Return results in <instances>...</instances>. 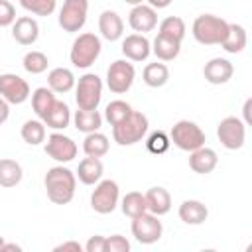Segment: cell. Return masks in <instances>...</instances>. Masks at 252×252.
<instances>
[{
  "label": "cell",
  "instance_id": "cell-1",
  "mask_svg": "<svg viewBox=\"0 0 252 252\" xmlns=\"http://www.w3.org/2000/svg\"><path fill=\"white\" fill-rule=\"evenodd\" d=\"M43 185L47 191V199L55 205H67L75 197V187H77V177L69 167L55 165L47 169L43 177Z\"/></svg>",
  "mask_w": 252,
  "mask_h": 252
},
{
  "label": "cell",
  "instance_id": "cell-2",
  "mask_svg": "<svg viewBox=\"0 0 252 252\" xmlns=\"http://www.w3.org/2000/svg\"><path fill=\"white\" fill-rule=\"evenodd\" d=\"M226 30L228 22L215 14H201L191 26V33L201 45H220L226 35Z\"/></svg>",
  "mask_w": 252,
  "mask_h": 252
},
{
  "label": "cell",
  "instance_id": "cell-3",
  "mask_svg": "<svg viewBox=\"0 0 252 252\" xmlns=\"http://www.w3.org/2000/svg\"><path fill=\"white\" fill-rule=\"evenodd\" d=\"M148 126H150L148 116L144 112L132 110L122 122L112 126V138L118 146H132V144H138L146 136Z\"/></svg>",
  "mask_w": 252,
  "mask_h": 252
},
{
  "label": "cell",
  "instance_id": "cell-4",
  "mask_svg": "<svg viewBox=\"0 0 252 252\" xmlns=\"http://www.w3.org/2000/svg\"><path fill=\"white\" fill-rule=\"evenodd\" d=\"M100 49H102V43H100V37L94 35L93 32H85V33H79V37L73 41L71 45V63L73 67L77 69H89L96 57L100 55Z\"/></svg>",
  "mask_w": 252,
  "mask_h": 252
},
{
  "label": "cell",
  "instance_id": "cell-5",
  "mask_svg": "<svg viewBox=\"0 0 252 252\" xmlns=\"http://www.w3.org/2000/svg\"><path fill=\"white\" fill-rule=\"evenodd\" d=\"M102 98V81L94 73H85L79 77L77 89H75V100L77 106L83 110H96Z\"/></svg>",
  "mask_w": 252,
  "mask_h": 252
},
{
  "label": "cell",
  "instance_id": "cell-6",
  "mask_svg": "<svg viewBox=\"0 0 252 252\" xmlns=\"http://www.w3.org/2000/svg\"><path fill=\"white\" fill-rule=\"evenodd\" d=\"M169 140L183 152H193L201 146H205V132L199 124L191 120H179L173 124L169 132Z\"/></svg>",
  "mask_w": 252,
  "mask_h": 252
},
{
  "label": "cell",
  "instance_id": "cell-7",
  "mask_svg": "<svg viewBox=\"0 0 252 252\" xmlns=\"http://www.w3.org/2000/svg\"><path fill=\"white\" fill-rule=\"evenodd\" d=\"M118 199H120L118 183L112 179H102L96 183L91 195V207L98 215H110L118 207Z\"/></svg>",
  "mask_w": 252,
  "mask_h": 252
},
{
  "label": "cell",
  "instance_id": "cell-8",
  "mask_svg": "<svg viewBox=\"0 0 252 252\" xmlns=\"http://www.w3.org/2000/svg\"><path fill=\"white\" fill-rule=\"evenodd\" d=\"M134 77H136L134 65L126 59H118V61L110 63V67L106 71V87L114 94H124L126 91H130Z\"/></svg>",
  "mask_w": 252,
  "mask_h": 252
},
{
  "label": "cell",
  "instance_id": "cell-9",
  "mask_svg": "<svg viewBox=\"0 0 252 252\" xmlns=\"http://www.w3.org/2000/svg\"><path fill=\"white\" fill-rule=\"evenodd\" d=\"M87 12H89V0H65L59 10V26L63 28V32L75 33L83 30L87 22Z\"/></svg>",
  "mask_w": 252,
  "mask_h": 252
},
{
  "label": "cell",
  "instance_id": "cell-10",
  "mask_svg": "<svg viewBox=\"0 0 252 252\" xmlns=\"http://www.w3.org/2000/svg\"><path fill=\"white\" fill-rule=\"evenodd\" d=\"M217 136L226 150H240L246 140V124L236 116H226L219 122Z\"/></svg>",
  "mask_w": 252,
  "mask_h": 252
},
{
  "label": "cell",
  "instance_id": "cell-11",
  "mask_svg": "<svg viewBox=\"0 0 252 252\" xmlns=\"http://www.w3.org/2000/svg\"><path fill=\"white\" fill-rule=\"evenodd\" d=\"M161 220L152 213H142L132 219V234L140 244H154L161 238Z\"/></svg>",
  "mask_w": 252,
  "mask_h": 252
},
{
  "label": "cell",
  "instance_id": "cell-12",
  "mask_svg": "<svg viewBox=\"0 0 252 252\" xmlns=\"http://www.w3.org/2000/svg\"><path fill=\"white\" fill-rule=\"evenodd\" d=\"M0 96L8 104H22L30 96V85L16 73H2L0 75Z\"/></svg>",
  "mask_w": 252,
  "mask_h": 252
},
{
  "label": "cell",
  "instance_id": "cell-13",
  "mask_svg": "<svg viewBox=\"0 0 252 252\" xmlns=\"http://www.w3.org/2000/svg\"><path fill=\"white\" fill-rule=\"evenodd\" d=\"M45 154L51 159L59 161V163H67V161L75 159V156H77V144L69 136H65L61 132H53V134L47 136Z\"/></svg>",
  "mask_w": 252,
  "mask_h": 252
},
{
  "label": "cell",
  "instance_id": "cell-14",
  "mask_svg": "<svg viewBox=\"0 0 252 252\" xmlns=\"http://www.w3.org/2000/svg\"><path fill=\"white\" fill-rule=\"evenodd\" d=\"M128 24L136 33H146L158 26V14L152 6L138 4V6H132V10L128 14Z\"/></svg>",
  "mask_w": 252,
  "mask_h": 252
},
{
  "label": "cell",
  "instance_id": "cell-15",
  "mask_svg": "<svg viewBox=\"0 0 252 252\" xmlns=\"http://www.w3.org/2000/svg\"><path fill=\"white\" fill-rule=\"evenodd\" d=\"M122 53L130 61H146L152 53V43L144 33H130L122 39Z\"/></svg>",
  "mask_w": 252,
  "mask_h": 252
},
{
  "label": "cell",
  "instance_id": "cell-16",
  "mask_svg": "<svg viewBox=\"0 0 252 252\" xmlns=\"http://www.w3.org/2000/svg\"><path fill=\"white\" fill-rule=\"evenodd\" d=\"M232 73H234V67L228 59H222V57H215L211 61L205 63L203 67V75L205 79L211 83V85H224L232 79Z\"/></svg>",
  "mask_w": 252,
  "mask_h": 252
},
{
  "label": "cell",
  "instance_id": "cell-17",
  "mask_svg": "<svg viewBox=\"0 0 252 252\" xmlns=\"http://www.w3.org/2000/svg\"><path fill=\"white\" fill-rule=\"evenodd\" d=\"M12 37L20 43V45H33L39 37V26L32 16H22L16 18V22L12 24Z\"/></svg>",
  "mask_w": 252,
  "mask_h": 252
},
{
  "label": "cell",
  "instance_id": "cell-18",
  "mask_svg": "<svg viewBox=\"0 0 252 252\" xmlns=\"http://www.w3.org/2000/svg\"><path fill=\"white\" fill-rule=\"evenodd\" d=\"M189 154H191V156H189V167H191L195 173L207 175V173H211V171L217 167V163H219L217 152L211 150V148L201 146V148H197V150H193V152H189Z\"/></svg>",
  "mask_w": 252,
  "mask_h": 252
},
{
  "label": "cell",
  "instance_id": "cell-19",
  "mask_svg": "<svg viewBox=\"0 0 252 252\" xmlns=\"http://www.w3.org/2000/svg\"><path fill=\"white\" fill-rule=\"evenodd\" d=\"M98 32L106 41H116L124 33V22L116 12L104 10L98 16Z\"/></svg>",
  "mask_w": 252,
  "mask_h": 252
},
{
  "label": "cell",
  "instance_id": "cell-20",
  "mask_svg": "<svg viewBox=\"0 0 252 252\" xmlns=\"http://www.w3.org/2000/svg\"><path fill=\"white\" fill-rule=\"evenodd\" d=\"M146 207H148V213L156 215V217H161V215H167L169 209H171V195L167 189L163 187H150L146 193Z\"/></svg>",
  "mask_w": 252,
  "mask_h": 252
},
{
  "label": "cell",
  "instance_id": "cell-21",
  "mask_svg": "<svg viewBox=\"0 0 252 252\" xmlns=\"http://www.w3.org/2000/svg\"><path fill=\"white\" fill-rule=\"evenodd\" d=\"M177 215H179V219H181L185 224L197 226V224H203V222L207 220L209 209H207L205 203H201V201H197V199H187V201H183V203L179 205Z\"/></svg>",
  "mask_w": 252,
  "mask_h": 252
},
{
  "label": "cell",
  "instance_id": "cell-22",
  "mask_svg": "<svg viewBox=\"0 0 252 252\" xmlns=\"http://www.w3.org/2000/svg\"><path fill=\"white\" fill-rule=\"evenodd\" d=\"M102 171H104V165H102L100 158H91V156H87V158H83V159L79 161L77 177H79V181L85 183V185H94V183L100 181Z\"/></svg>",
  "mask_w": 252,
  "mask_h": 252
},
{
  "label": "cell",
  "instance_id": "cell-23",
  "mask_svg": "<svg viewBox=\"0 0 252 252\" xmlns=\"http://www.w3.org/2000/svg\"><path fill=\"white\" fill-rule=\"evenodd\" d=\"M71 110H69V106L63 102V100H55L53 102V106H51V110L41 118L43 120V124L47 126V128H51V130H65L69 124H71Z\"/></svg>",
  "mask_w": 252,
  "mask_h": 252
},
{
  "label": "cell",
  "instance_id": "cell-24",
  "mask_svg": "<svg viewBox=\"0 0 252 252\" xmlns=\"http://www.w3.org/2000/svg\"><path fill=\"white\" fill-rule=\"evenodd\" d=\"M181 51V41H175L167 35L158 33L154 43H152V53L159 59V61H173Z\"/></svg>",
  "mask_w": 252,
  "mask_h": 252
},
{
  "label": "cell",
  "instance_id": "cell-25",
  "mask_svg": "<svg viewBox=\"0 0 252 252\" xmlns=\"http://www.w3.org/2000/svg\"><path fill=\"white\" fill-rule=\"evenodd\" d=\"M47 85L53 93H69L75 87V75L67 67H55L47 75Z\"/></svg>",
  "mask_w": 252,
  "mask_h": 252
},
{
  "label": "cell",
  "instance_id": "cell-26",
  "mask_svg": "<svg viewBox=\"0 0 252 252\" xmlns=\"http://www.w3.org/2000/svg\"><path fill=\"white\" fill-rule=\"evenodd\" d=\"M246 30L240 26V24H228V30H226V35L222 39V49L226 53H240L244 47H246Z\"/></svg>",
  "mask_w": 252,
  "mask_h": 252
},
{
  "label": "cell",
  "instance_id": "cell-27",
  "mask_svg": "<svg viewBox=\"0 0 252 252\" xmlns=\"http://www.w3.org/2000/svg\"><path fill=\"white\" fill-rule=\"evenodd\" d=\"M73 124L79 132H85V134H91V132H96L100 126H102V116L98 114V110H75L73 114Z\"/></svg>",
  "mask_w": 252,
  "mask_h": 252
},
{
  "label": "cell",
  "instance_id": "cell-28",
  "mask_svg": "<svg viewBox=\"0 0 252 252\" xmlns=\"http://www.w3.org/2000/svg\"><path fill=\"white\" fill-rule=\"evenodd\" d=\"M142 79H144V83L148 87L159 89L169 81V69H167L165 63H158V61L156 63H148L144 67V71H142Z\"/></svg>",
  "mask_w": 252,
  "mask_h": 252
},
{
  "label": "cell",
  "instance_id": "cell-29",
  "mask_svg": "<svg viewBox=\"0 0 252 252\" xmlns=\"http://www.w3.org/2000/svg\"><path fill=\"white\" fill-rule=\"evenodd\" d=\"M108 148H110V142L104 134H100L98 130L96 132H91L85 136L83 140V152L91 158H102L108 154Z\"/></svg>",
  "mask_w": 252,
  "mask_h": 252
},
{
  "label": "cell",
  "instance_id": "cell-30",
  "mask_svg": "<svg viewBox=\"0 0 252 252\" xmlns=\"http://www.w3.org/2000/svg\"><path fill=\"white\" fill-rule=\"evenodd\" d=\"M55 100L57 98H55V94H53V91L49 87H39V89H35L32 93V108H33V112L37 114L39 120L51 110Z\"/></svg>",
  "mask_w": 252,
  "mask_h": 252
},
{
  "label": "cell",
  "instance_id": "cell-31",
  "mask_svg": "<svg viewBox=\"0 0 252 252\" xmlns=\"http://www.w3.org/2000/svg\"><path fill=\"white\" fill-rule=\"evenodd\" d=\"M22 165L16 159L4 158L0 159V185L2 187H16L22 181Z\"/></svg>",
  "mask_w": 252,
  "mask_h": 252
},
{
  "label": "cell",
  "instance_id": "cell-32",
  "mask_svg": "<svg viewBox=\"0 0 252 252\" xmlns=\"http://www.w3.org/2000/svg\"><path fill=\"white\" fill-rule=\"evenodd\" d=\"M20 134L26 144L39 146L41 142H45V124H43V120H26Z\"/></svg>",
  "mask_w": 252,
  "mask_h": 252
},
{
  "label": "cell",
  "instance_id": "cell-33",
  "mask_svg": "<svg viewBox=\"0 0 252 252\" xmlns=\"http://www.w3.org/2000/svg\"><path fill=\"white\" fill-rule=\"evenodd\" d=\"M120 209H122V213H124L126 217L134 219V217H138V215H142V213L148 211V207H146V197H144L140 191H130V193H126V195L122 197Z\"/></svg>",
  "mask_w": 252,
  "mask_h": 252
},
{
  "label": "cell",
  "instance_id": "cell-34",
  "mask_svg": "<svg viewBox=\"0 0 252 252\" xmlns=\"http://www.w3.org/2000/svg\"><path fill=\"white\" fill-rule=\"evenodd\" d=\"M158 33L167 35V37H171L175 41H183V37H185V22L179 16H167L165 20H161Z\"/></svg>",
  "mask_w": 252,
  "mask_h": 252
},
{
  "label": "cell",
  "instance_id": "cell-35",
  "mask_svg": "<svg viewBox=\"0 0 252 252\" xmlns=\"http://www.w3.org/2000/svg\"><path fill=\"white\" fill-rule=\"evenodd\" d=\"M22 65H24V69H26L28 73L39 75V73L47 71L49 61H47V55L41 53V51H28V53L24 55V59H22Z\"/></svg>",
  "mask_w": 252,
  "mask_h": 252
},
{
  "label": "cell",
  "instance_id": "cell-36",
  "mask_svg": "<svg viewBox=\"0 0 252 252\" xmlns=\"http://www.w3.org/2000/svg\"><path fill=\"white\" fill-rule=\"evenodd\" d=\"M132 112V106L124 100H112L106 104V110H104V118L108 120L110 126H116L118 122H122L128 114Z\"/></svg>",
  "mask_w": 252,
  "mask_h": 252
},
{
  "label": "cell",
  "instance_id": "cell-37",
  "mask_svg": "<svg viewBox=\"0 0 252 252\" xmlns=\"http://www.w3.org/2000/svg\"><path fill=\"white\" fill-rule=\"evenodd\" d=\"M20 6L35 16H51L55 12L57 0H20Z\"/></svg>",
  "mask_w": 252,
  "mask_h": 252
},
{
  "label": "cell",
  "instance_id": "cell-38",
  "mask_svg": "<svg viewBox=\"0 0 252 252\" xmlns=\"http://www.w3.org/2000/svg\"><path fill=\"white\" fill-rule=\"evenodd\" d=\"M169 144H171L169 136H167L165 132H159V130H158V132H152V134L148 136L146 148H148L152 154H163V152H167Z\"/></svg>",
  "mask_w": 252,
  "mask_h": 252
},
{
  "label": "cell",
  "instance_id": "cell-39",
  "mask_svg": "<svg viewBox=\"0 0 252 252\" xmlns=\"http://www.w3.org/2000/svg\"><path fill=\"white\" fill-rule=\"evenodd\" d=\"M104 252H130V242L122 234H112L106 238V250Z\"/></svg>",
  "mask_w": 252,
  "mask_h": 252
},
{
  "label": "cell",
  "instance_id": "cell-40",
  "mask_svg": "<svg viewBox=\"0 0 252 252\" xmlns=\"http://www.w3.org/2000/svg\"><path fill=\"white\" fill-rule=\"evenodd\" d=\"M16 22V8L8 0H0V28H8Z\"/></svg>",
  "mask_w": 252,
  "mask_h": 252
},
{
  "label": "cell",
  "instance_id": "cell-41",
  "mask_svg": "<svg viewBox=\"0 0 252 252\" xmlns=\"http://www.w3.org/2000/svg\"><path fill=\"white\" fill-rule=\"evenodd\" d=\"M87 252H104L106 250V236H100V234H94L87 240V244L83 246Z\"/></svg>",
  "mask_w": 252,
  "mask_h": 252
},
{
  "label": "cell",
  "instance_id": "cell-42",
  "mask_svg": "<svg viewBox=\"0 0 252 252\" xmlns=\"http://www.w3.org/2000/svg\"><path fill=\"white\" fill-rule=\"evenodd\" d=\"M55 252H83V246L77 242V240H67V242H61L53 248Z\"/></svg>",
  "mask_w": 252,
  "mask_h": 252
},
{
  "label": "cell",
  "instance_id": "cell-43",
  "mask_svg": "<svg viewBox=\"0 0 252 252\" xmlns=\"http://www.w3.org/2000/svg\"><path fill=\"white\" fill-rule=\"evenodd\" d=\"M8 116H10V104L0 96V124H4L8 120Z\"/></svg>",
  "mask_w": 252,
  "mask_h": 252
},
{
  "label": "cell",
  "instance_id": "cell-44",
  "mask_svg": "<svg viewBox=\"0 0 252 252\" xmlns=\"http://www.w3.org/2000/svg\"><path fill=\"white\" fill-rule=\"evenodd\" d=\"M250 108H252V98H246L244 102V108H242V114H244V124H252V116H250Z\"/></svg>",
  "mask_w": 252,
  "mask_h": 252
},
{
  "label": "cell",
  "instance_id": "cell-45",
  "mask_svg": "<svg viewBox=\"0 0 252 252\" xmlns=\"http://www.w3.org/2000/svg\"><path fill=\"white\" fill-rule=\"evenodd\" d=\"M171 4V0H148V6H152L154 10H161V8H167Z\"/></svg>",
  "mask_w": 252,
  "mask_h": 252
},
{
  "label": "cell",
  "instance_id": "cell-46",
  "mask_svg": "<svg viewBox=\"0 0 252 252\" xmlns=\"http://www.w3.org/2000/svg\"><path fill=\"white\" fill-rule=\"evenodd\" d=\"M10 250L22 252V246H20V244H6V242H4V246H2V250H0V252H10Z\"/></svg>",
  "mask_w": 252,
  "mask_h": 252
},
{
  "label": "cell",
  "instance_id": "cell-47",
  "mask_svg": "<svg viewBox=\"0 0 252 252\" xmlns=\"http://www.w3.org/2000/svg\"><path fill=\"white\" fill-rule=\"evenodd\" d=\"M126 4H130V6H138V4H144V0H124Z\"/></svg>",
  "mask_w": 252,
  "mask_h": 252
},
{
  "label": "cell",
  "instance_id": "cell-48",
  "mask_svg": "<svg viewBox=\"0 0 252 252\" xmlns=\"http://www.w3.org/2000/svg\"><path fill=\"white\" fill-rule=\"evenodd\" d=\"M2 246H4V238L0 236V250H2Z\"/></svg>",
  "mask_w": 252,
  "mask_h": 252
}]
</instances>
